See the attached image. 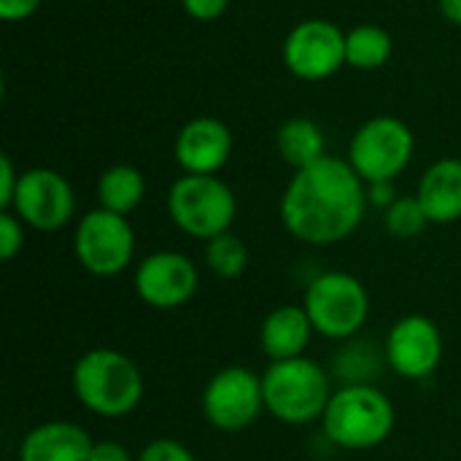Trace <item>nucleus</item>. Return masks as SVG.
<instances>
[{"label":"nucleus","instance_id":"a878e982","mask_svg":"<svg viewBox=\"0 0 461 461\" xmlns=\"http://www.w3.org/2000/svg\"><path fill=\"white\" fill-rule=\"evenodd\" d=\"M181 5H184L186 16H192L197 22H213L230 8V0H181Z\"/></svg>","mask_w":461,"mask_h":461},{"label":"nucleus","instance_id":"6ab92c4d","mask_svg":"<svg viewBox=\"0 0 461 461\" xmlns=\"http://www.w3.org/2000/svg\"><path fill=\"white\" fill-rule=\"evenodd\" d=\"M146 197V178L135 165H111L97 178V203L113 213H132Z\"/></svg>","mask_w":461,"mask_h":461},{"label":"nucleus","instance_id":"a211bd4d","mask_svg":"<svg viewBox=\"0 0 461 461\" xmlns=\"http://www.w3.org/2000/svg\"><path fill=\"white\" fill-rule=\"evenodd\" d=\"M276 149H278L281 159L289 167L303 170V167H311V165H316L319 159L327 157V138H324L321 127L313 119L294 116V119H286L278 127Z\"/></svg>","mask_w":461,"mask_h":461},{"label":"nucleus","instance_id":"4468645a","mask_svg":"<svg viewBox=\"0 0 461 461\" xmlns=\"http://www.w3.org/2000/svg\"><path fill=\"white\" fill-rule=\"evenodd\" d=\"M173 157L184 173L216 176L232 157V132L221 119L194 116L178 130Z\"/></svg>","mask_w":461,"mask_h":461},{"label":"nucleus","instance_id":"2eb2a0df","mask_svg":"<svg viewBox=\"0 0 461 461\" xmlns=\"http://www.w3.org/2000/svg\"><path fill=\"white\" fill-rule=\"evenodd\" d=\"M95 440L76 421H43L19 443V461H86Z\"/></svg>","mask_w":461,"mask_h":461},{"label":"nucleus","instance_id":"bb28decb","mask_svg":"<svg viewBox=\"0 0 461 461\" xmlns=\"http://www.w3.org/2000/svg\"><path fill=\"white\" fill-rule=\"evenodd\" d=\"M86 461H138V456H132L130 448L116 440H95Z\"/></svg>","mask_w":461,"mask_h":461},{"label":"nucleus","instance_id":"c756f323","mask_svg":"<svg viewBox=\"0 0 461 461\" xmlns=\"http://www.w3.org/2000/svg\"><path fill=\"white\" fill-rule=\"evenodd\" d=\"M440 14L448 24L461 27V0H440Z\"/></svg>","mask_w":461,"mask_h":461},{"label":"nucleus","instance_id":"412c9836","mask_svg":"<svg viewBox=\"0 0 461 461\" xmlns=\"http://www.w3.org/2000/svg\"><path fill=\"white\" fill-rule=\"evenodd\" d=\"M205 267L219 276V278H240L249 267V249L246 243L232 235V232H224L213 240L205 243Z\"/></svg>","mask_w":461,"mask_h":461},{"label":"nucleus","instance_id":"20e7f679","mask_svg":"<svg viewBox=\"0 0 461 461\" xmlns=\"http://www.w3.org/2000/svg\"><path fill=\"white\" fill-rule=\"evenodd\" d=\"M265 411L289 427H305L321 421L330 400L332 384L324 367L308 357L270 362L262 373Z\"/></svg>","mask_w":461,"mask_h":461},{"label":"nucleus","instance_id":"5701e85b","mask_svg":"<svg viewBox=\"0 0 461 461\" xmlns=\"http://www.w3.org/2000/svg\"><path fill=\"white\" fill-rule=\"evenodd\" d=\"M24 246V221L14 211H0V259L11 262Z\"/></svg>","mask_w":461,"mask_h":461},{"label":"nucleus","instance_id":"7ed1b4c3","mask_svg":"<svg viewBox=\"0 0 461 461\" xmlns=\"http://www.w3.org/2000/svg\"><path fill=\"white\" fill-rule=\"evenodd\" d=\"M397 424L392 400L373 384H346L332 392L321 416L324 435L343 451H370L384 446Z\"/></svg>","mask_w":461,"mask_h":461},{"label":"nucleus","instance_id":"aec40b11","mask_svg":"<svg viewBox=\"0 0 461 461\" xmlns=\"http://www.w3.org/2000/svg\"><path fill=\"white\" fill-rule=\"evenodd\" d=\"M392 49V35L381 24H357L346 32V65L354 70L384 68Z\"/></svg>","mask_w":461,"mask_h":461},{"label":"nucleus","instance_id":"423d86ee","mask_svg":"<svg viewBox=\"0 0 461 461\" xmlns=\"http://www.w3.org/2000/svg\"><path fill=\"white\" fill-rule=\"evenodd\" d=\"M303 308L308 311L316 335L327 340H351L367 324L370 294L357 276L330 270L308 284Z\"/></svg>","mask_w":461,"mask_h":461},{"label":"nucleus","instance_id":"f8f14e48","mask_svg":"<svg viewBox=\"0 0 461 461\" xmlns=\"http://www.w3.org/2000/svg\"><path fill=\"white\" fill-rule=\"evenodd\" d=\"M132 286L149 308L176 311L197 294L200 273L181 251H154L135 267Z\"/></svg>","mask_w":461,"mask_h":461},{"label":"nucleus","instance_id":"f03ea898","mask_svg":"<svg viewBox=\"0 0 461 461\" xmlns=\"http://www.w3.org/2000/svg\"><path fill=\"white\" fill-rule=\"evenodd\" d=\"M73 394L100 419H124L143 400L140 367L116 348H92L73 365Z\"/></svg>","mask_w":461,"mask_h":461},{"label":"nucleus","instance_id":"f3484780","mask_svg":"<svg viewBox=\"0 0 461 461\" xmlns=\"http://www.w3.org/2000/svg\"><path fill=\"white\" fill-rule=\"evenodd\" d=\"M421 208L432 224H454L461 219V159L446 157L432 162L416 189Z\"/></svg>","mask_w":461,"mask_h":461},{"label":"nucleus","instance_id":"9b49d317","mask_svg":"<svg viewBox=\"0 0 461 461\" xmlns=\"http://www.w3.org/2000/svg\"><path fill=\"white\" fill-rule=\"evenodd\" d=\"M8 211L35 232H57L70 224L76 213V192L62 173L51 167H30L19 176Z\"/></svg>","mask_w":461,"mask_h":461},{"label":"nucleus","instance_id":"f257e3e1","mask_svg":"<svg viewBox=\"0 0 461 461\" xmlns=\"http://www.w3.org/2000/svg\"><path fill=\"white\" fill-rule=\"evenodd\" d=\"M367 203V184L348 159L327 154L294 170L281 194V221L305 246H335L359 230Z\"/></svg>","mask_w":461,"mask_h":461},{"label":"nucleus","instance_id":"0eeeda50","mask_svg":"<svg viewBox=\"0 0 461 461\" xmlns=\"http://www.w3.org/2000/svg\"><path fill=\"white\" fill-rule=\"evenodd\" d=\"M416 151L413 130L397 116H373L357 127L348 146V165L365 184L400 178Z\"/></svg>","mask_w":461,"mask_h":461},{"label":"nucleus","instance_id":"6e6552de","mask_svg":"<svg viewBox=\"0 0 461 461\" xmlns=\"http://www.w3.org/2000/svg\"><path fill=\"white\" fill-rule=\"evenodd\" d=\"M76 262L95 278L122 276L135 257V230L127 216L95 208L84 213L73 232Z\"/></svg>","mask_w":461,"mask_h":461},{"label":"nucleus","instance_id":"b1692460","mask_svg":"<svg viewBox=\"0 0 461 461\" xmlns=\"http://www.w3.org/2000/svg\"><path fill=\"white\" fill-rule=\"evenodd\" d=\"M138 461H197L194 454L173 438H157L151 443L143 446V451L138 454Z\"/></svg>","mask_w":461,"mask_h":461},{"label":"nucleus","instance_id":"ddd939ff","mask_svg":"<svg viewBox=\"0 0 461 461\" xmlns=\"http://www.w3.org/2000/svg\"><path fill=\"white\" fill-rule=\"evenodd\" d=\"M443 335L440 327L421 313L402 316L386 335L384 357L389 367L405 381L429 378L443 362Z\"/></svg>","mask_w":461,"mask_h":461},{"label":"nucleus","instance_id":"cd10ccee","mask_svg":"<svg viewBox=\"0 0 461 461\" xmlns=\"http://www.w3.org/2000/svg\"><path fill=\"white\" fill-rule=\"evenodd\" d=\"M43 0H0V19L3 22H22L30 19Z\"/></svg>","mask_w":461,"mask_h":461},{"label":"nucleus","instance_id":"4be33fe9","mask_svg":"<svg viewBox=\"0 0 461 461\" xmlns=\"http://www.w3.org/2000/svg\"><path fill=\"white\" fill-rule=\"evenodd\" d=\"M429 216L427 211L421 208L419 197H397L386 211H384V227L392 238L397 240H411V238H419L424 230H427Z\"/></svg>","mask_w":461,"mask_h":461},{"label":"nucleus","instance_id":"1a4fd4ad","mask_svg":"<svg viewBox=\"0 0 461 461\" xmlns=\"http://www.w3.org/2000/svg\"><path fill=\"white\" fill-rule=\"evenodd\" d=\"M265 413L262 375L251 367L230 365L221 367L203 392V416L205 421L227 435L249 429Z\"/></svg>","mask_w":461,"mask_h":461},{"label":"nucleus","instance_id":"dca6fc26","mask_svg":"<svg viewBox=\"0 0 461 461\" xmlns=\"http://www.w3.org/2000/svg\"><path fill=\"white\" fill-rule=\"evenodd\" d=\"M313 335L316 330L308 319V311L303 305L286 303L265 316L259 327V346L270 362H284L303 357Z\"/></svg>","mask_w":461,"mask_h":461},{"label":"nucleus","instance_id":"39448f33","mask_svg":"<svg viewBox=\"0 0 461 461\" xmlns=\"http://www.w3.org/2000/svg\"><path fill=\"white\" fill-rule=\"evenodd\" d=\"M165 205L173 224L184 235L203 243L230 232L238 216V197L219 176L184 173L170 184Z\"/></svg>","mask_w":461,"mask_h":461},{"label":"nucleus","instance_id":"c85d7f7f","mask_svg":"<svg viewBox=\"0 0 461 461\" xmlns=\"http://www.w3.org/2000/svg\"><path fill=\"white\" fill-rule=\"evenodd\" d=\"M367 200L375 205V208H389L394 200H397V192H394V181H381V184H367Z\"/></svg>","mask_w":461,"mask_h":461},{"label":"nucleus","instance_id":"9d476101","mask_svg":"<svg viewBox=\"0 0 461 461\" xmlns=\"http://www.w3.org/2000/svg\"><path fill=\"white\" fill-rule=\"evenodd\" d=\"M286 70L300 81H324L346 65V32L330 19H303L281 49Z\"/></svg>","mask_w":461,"mask_h":461},{"label":"nucleus","instance_id":"393cba45","mask_svg":"<svg viewBox=\"0 0 461 461\" xmlns=\"http://www.w3.org/2000/svg\"><path fill=\"white\" fill-rule=\"evenodd\" d=\"M19 176L16 167H14V159L8 154L0 157V211H8L11 203H14V194H16V186H19Z\"/></svg>","mask_w":461,"mask_h":461}]
</instances>
